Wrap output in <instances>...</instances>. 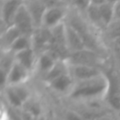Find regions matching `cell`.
I'll return each instance as SVG.
<instances>
[{"mask_svg":"<svg viewBox=\"0 0 120 120\" xmlns=\"http://www.w3.org/2000/svg\"><path fill=\"white\" fill-rule=\"evenodd\" d=\"M22 2H23V1H25V0H22Z\"/></svg>","mask_w":120,"mask_h":120,"instance_id":"f1b7e54d","label":"cell"},{"mask_svg":"<svg viewBox=\"0 0 120 120\" xmlns=\"http://www.w3.org/2000/svg\"><path fill=\"white\" fill-rule=\"evenodd\" d=\"M109 81L103 75H101L92 80L78 82V83L71 90L70 96L74 98L100 97L109 91Z\"/></svg>","mask_w":120,"mask_h":120,"instance_id":"6da1fadb","label":"cell"},{"mask_svg":"<svg viewBox=\"0 0 120 120\" xmlns=\"http://www.w3.org/2000/svg\"><path fill=\"white\" fill-rule=\"evenodd\" d=\"M66 15L67 10L63 6L47 8L43 17L42 26L48 29H52L64 22Z\"/></svg>","mask_w":120,"mask_h":120,"instance_id":"3957f363","label":"cell"},{"mask_svg":"<svg viewBox=\"0 0 120 120\" xmlns=\"http://www.w3.org/2000/svg\"><path fill=\"white\" fill-rule=\"evenodd\" d=\"M29 72L30 71L28 69H26L23 66H22L15 60L8 74L7 86H16L22 84L27 80Z\"/></svg>","mask_w":120,"mask_h":120,"instance_id":"9c48e42d","label":"cell"},{"mask_svg":"<svg viewBox=\"0 0 120 120\" xmlns=\"http://www.w3.org/2000/svg\"><path fill=\"white\" fill-rule=\"evenodd\" d=\"M32 48L37 53V52L40 53L47 51L51 39H52V31L51 29L45 28L43 26L36 28L32 37Z\"/></svg>","mask_w":120,"mask_h":120,"instance_id":"277c9868","label":"cell"},{"mask_svg":"<svg viewBox=\"0 0 120 120\" xmlns=\"http://www.w3.org/2000/svg\"><path fill=\"white\" fill-rule=\"evenodd\" d=\"M51 88L58 92H65L72 85V76L69 73H65L49 82Z\"/></svg>","mask_w":120,"mask_h":120,"instance_id":"4fadbf2b","label":"cell"},{"mask_svg":"<svg viewBox=\"0 0 120 120\" xmlns=\"http://www.w3.org/2000/svg\"><path fill=\"white\" fill-rule=\"evenodd\" d=\"M100 18L104 26H110L114 22V13H113V4L106 2L103 5L98 7Z\"/></svg>","mask_w":120,"mask_h":120,"instance_id":"9a60e30c","label":"cell"},{"mask_svg":"<svg viewBox=\"0 0 120 120\" xmlns=\"http://www.w3.org/2000/svg\"><path fill=\"white\" fill-rule=\"evenodd\" d=\"M109 102L112 107L116 110H120V94L114 88L112 92L109 95Z\"/></svg>","mask_w":120,"mask_h":120,"instance_id":"44dd1931","label":"cell"},{"mask_svg":"<svg viewBox=\"0 0 120 120\" xmlns=\"http://www.w3.org/2000/svg\"><path fill=\"white\" fill-rule=\"evenodd\" d=\"M87 14V17L89 19V21L96 24L97 26H100V25H103L102 23V21H101V18H100V14H99V9H98V7H96V6H90L88 8V9L86 10L85 12Z\"/></svg>","mask_w":120,"mask_h":120,"instance_id":"ac0fdd59","label":"cell"},{"mask_svg":"<svg viewBox=\"0 0 120 120\" xmlns=\"http://www.w3.org/2000/svg\"><path fill=\"white\" fill-rule=\"evenodd\" d=\"M98 56L96 52L83 49L75 52H71L67 59L70 62L71 65H86V66H94L97 63Z\"/></svg>","mask_w":120,"mask_h":120,"instance_id":"ba28073f","label":"cell"},{"mask_svg":"<svg viewBox=\"0 0 120 120\" xmlns=\"http://www.w3.org/2000/svg\"><path fill=\"white\" fill-rule=\"evenodd\" d=\"M11 87H13V89L15 90V92L18 94V96L21 98V99L24 103L27 100V98H28V92H27V90L24 87H22V84L16 85V86H11Z\"/></svg>","mask_w":120,"mask_h":120,"instance_id":"7402d4cb","label":"cell"},{"mask_svg":"<svg viewBox=\"0 0 120 120\" xmlns=\"http://www.w3.org/2000/svg\"><path fill=\"white\" fill-rule=\"evenodd\" d=\"M65 31H66V41H67V47L69 51V52H75L81 50L85 49L83 40L79 34V32L74 29L72 26H70L68 23L65 22Z\"/></svg>","mask_w":120,"mask_h":120,"instance_id":"30bf717a","label":"cell"},{"mask_svg":"<svg viewBox=\"0 0 120 120\" xmlns=\"http://www.w3.org/2000/svg\"><path fill=\"white\" fill-rule=\"evenodd\" d=\"M70 75L72 78L76 79L78 82L88 81L101 76L100 70L94 66L86 65H71Z\"/></svg>","mask_w":120,"mask_h":120,"instance_id":"8992f818","label":"cell"},{"mask_svg":"<svg viewBox=\"0 0 120 120\" xmlns=\"http://www.w3.org/2000/svg\"><path fill=\"white\" fill-rule=\"evenodd\" d=\"M22 3V0H2L1 21L6 28L13 25L14 18Z\"/></svg>","mask_w":120,"mask_h":120,"instance_id":"5b68a950","label":"cell"},{"mask_svg":"<svg viewBox=\"0 0 120 120\" xmlns=\"http://www.w3.org/2000/svg\"><path fill=\"white\" fill-rule=\"evenodd\" d=\"M25 111H27L28 112L32 113L35 117L38 116V115L40 113V108H39L38 104L34 103V102H30V103L28 104V107L25 109Z\"/></svg>","mask_w":120,"mask_h":120,"instance_id":"603a6c76","label":"cell"},{"mask_svg":"<svg viewBox=\"0 0 120 120\" xmlns=\"http://www.w3.org/2000/svg\"><path fill=\"white\" fill-rule=\"evenodd\" d=\"M22 36L21 32L14 26H9L2 31L1 35V44H2V51H8L14 41Z\"/></svg>","mask_w":120,"mask_h":120,"instance_id":"7c38bea8","label":"cell"},{"mask_svg":"<svg viewBox=\"0 0 120 120\" xmlns=\"http://www.w3.org/2000/svg\"><path fill=\"white\" fill-rule=\"evenodd\" d=\"M106 2H107V0H90L91 5L92 6H96V7H99V6L103 5Z\"/></svg>","mask_w":120,"mask_h":120,"instance_id":"4316f807","label":"cell"},{"mask_svg":"<svg viewBox=\"0 0 120 120\" xmlns=\"http://www.w3.org/2000/svg\"><path fill=\"white\" fill-rule=\"evenodd\" d=\"M67 120H83V118L78 114L77 112H68L67 113V116H66Z\"/></svg>","mask_w":120,"mask_h":120,"instance_id":"484cf974","label":"cell"},{"mask_svg":"<svg viewBox=\"0 0 120 120\" xmlns=\"http://www.w3.org/2000/svg\"><path fill=\"white\" fill-rule=\"evenodd\" d=\"M23 5L28 10L36 28L42 26V21L47 9V6L44 4L42 0H25L23 1Z\"/></svg>","mask_w":120,"mask_h":120,"instance_id":"52a82bcc","label":"cell"},{"mask_svg":"<svg viewBox=\"0 0 120 120\" xmlns=\"http://www.w3.org/2000/svg\"><path fill=\"white\" fill-rule=\"evenodd\" d=\"M110 26H112L111 35L113 38H120V21H114Z\"/></svg>","mask_w":120,"mask_h":120,"instance_id":"cb8c5ba5","label":"cell"},{"mask_svg":"<svg viewBox=\"0 0 120 120\" xmlns=\"http://www.w3.org/2000/svg\"><path fill=\"white\" fill-rule=\"evenodd\" d=\"M65 73H68L65 64L63 63V61H57L55 63V65L53 66V68L44 75V80L49 83L52 80L56 79L57 77L61 76Z\"/></svg>","mask_w":120,"mask_h":120,"instance_id":"e0dca14e","label":"cell"},{"mask_svg":"<svg viewBox=\"0 0 120 120\" xmlns=\"http://www.w3.org/2000/svg\"><path fill=\"white\" fill-rule=\"evenodd\" d=\"M15 60L29 71H31L34 68V67L37 65L36 52L33 50V48L15 53Z\"/></svg>","mask_w":120,"mask_h":120,"instance_id":"8fae6325","label":"cell"},{"mask_svg":"<svg viewBox=\"0 0 120 120\" xmlns=\"http://www.w3.org/2000/svg\"><path fill=\"white\" fill-rule=\"evenodd\" d=\"M70 5L79 11L86 12L88 8L91 6V3L90 0H71Z\"/></svg>","mask_w":120,"mask_h":120,"instance_id":"ffe728a7","label":"cell"},{"mask_svg":"<svg viewBox=\"0 0 120 120\" xmlns=\"http://www.w3.org/2000/svg\"><path fill=\"white\" fill-rule=\"evenodd\" d=\"M114 21H120V0L113 4Z\"/></svg>","mask_w":120,"mask_h":120,"instance_id":"d4e9b609","label":"cell"},{"mask_svg":"<svg viewBox=\"0 0 120 120\" xmlns=\"http://www.w3.org/2000/svg\"><path fill=\"white\" fill-rule=\"evenodd\" d=\"M6 95L8 102L13 106V107H21L23 104V101L21 99V98L18 96V94L15 92L13 87L11 86H7L6 89Z\"/></svg>","mask_w":120,"mask_h":120,"instance_id":"d6986e66","label":"cell"},{"mask_svg":"<svg viewBox=\"0 0 120 120\" xmlns=\"http://www.w3.org/2000/svg\"><path fill=\"white\" fill-rule=\"evenodd\" d=\"M13 25L23 36L32 37L33 33L36 30L35 23H34L30 14H29L28 10L26 9L25 6L23 5V3L21 6V8H19V10H18V12L14 18Z\"/></svg>","mask_w":120,"mask_h":120,"instance_id":"7a4b0ae2","label":"cell"},{"mask_svg":"<svg viewBox=\"0 0 120 120\" xmlns=\"http://www.w3.org/2000/svg\"><path fill=\"white\" fill-rule=\"evenodd\" d=\"M61 2H62L63 4H70L71 0H61Z\"/></svg>","mask_w":120,"mask_h":120,"instance_id":"83f0119b","label":"cell"},{"mask_svg":"<svg viewBox=\"0 0 120 120\" xmlns=\"http://www.w3.org/2000/svg\"><path fill=\"white\" fill-rule=\"evenodd\" d=\"M56 62L57 61L48 52H44L38 55V58L37 60V66L38 69L41 72H43L45 75L47 72H49L53 68Z\"/></svg>","mask_w":120,"mask_h":120,"instance_id":"5bb4252c","label":"cell"},{"mask_svg":"<svg viewBox=\"0 0 120 120\" xmlns=\"http://www.w3.org/2000/svg\"><path fill=\"white\" fill-rule=\"evenodd\" d=\"M31 48H32V38H31V37L22 35L14 41V43L11 45V47L8 51H10L11 52H13L15 54L19 52H22V51H24V50H27V49H31Z\"/></svg>","mask_w":120,"mask_h":120,"instance_id":"2e32d148","label":"cell"}]
</instances>
